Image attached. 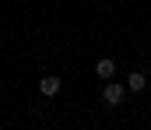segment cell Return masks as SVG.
<instances>
[{"label":"cell","instance_id":"obj_4","mask_svg":"<svg viewBox=\"0 0 151 130\" xmlns=\"http://www.w3.org/2000/svg\"><path fill=\"white\" fill-rule=\"evenodd\" d=\"M144 85H148V78H144L141 70H134V74L127 78V88H130V91H144Z\"/></svg>","mask_w":151,"mask_h":130},{"label":"cell","instance_id":"obj_1","mask_svg":"<svg viewBox=\"0 0 151 130\" xmlns=\"http://www.w3.org/2000/svg\"><path fill=\"white\" fill-rule=\"evenodd\" d=\"M123 98H127V91H123V85H116V81H109V85L102 88V102H106V106H123Z\"/></svg>","mask_w":151,"mask_h":130},{"label":"cell","instance_id":"obj_2","mask_svg":"<svg viewBox=\"0 0 151 130\" xmlns=\"http://www.w3.org/2000/svg\"><path fill=\"white\" fill-rule=\"evenodd\" d=\"M95 74H99L102 81H113V74H116V60H113V56H102V60L95 63Z\"/></svg>","mask_w":151,"mask_h":130},{"label":"cell","instance_id":"obj_3","mask_svg":"<svg viewBox=\"0 0 151 130\" xmlns=\"http://www.w3.org/2000/svg\"><path fill=\"white\" fill-rule=\"evenodd\" d=\"M39 91H42L46 98H53V95H60V78H56V74H46V78L39 81Z\"/></svg>","mask_w":151,"mask_h":130}]
</instances>
